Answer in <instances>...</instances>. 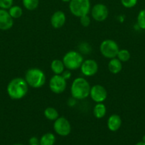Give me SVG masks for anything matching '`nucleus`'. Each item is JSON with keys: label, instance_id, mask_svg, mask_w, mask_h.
I'll return each mask as SVG.
<instances>
[{"label": "nucleus", "instance_id": "nucleus-1", "mask_svg": "<svg viewBox=\"0 0 145 145\" xmlns=\"http://www.w3.org/2000/svg\"><path fill=\"white\" fill-rule=\"evenodd\" d=\"M28 85L26 80L21 77H16L9 82L7 91L9 96L13 100H20L27 94Z\"/></svg>", "mask_w": 145, "mask_h": 145}, {"label": "nucleus", "instance_id": "nucleus-2", "mask_svg": "<svg viewBox=\"0 0 145 145\" xmlns=\"http://www.w3.org/2000/svg\"><path fill=\"white\" fill-rule=\"evenodd\" d=\"M91 86L87 79L78 77L72 82L71 86V93L72 97L76 100H83L90 96Z\"/></svg>", "mask_w": 145, "mask_h": 145}, {"label": "nucleus", "instance_id": "nucleus-3", "mask_svg": "<svg viewBox=\"0 0 145 145\" xmlns=\"http://www.w3.org/2000/svg\"><path fill=\"white\" fill-rule=\"evenodd\" d=\"M28 85L34 89L41 88L45 84V74L41 69L38 68H31L26 72L25 78Z\"/></svg>", "mask_w": 145, "mask_h": 145}, {"label": "nucleus", "instance_id": "nucleus-4", "mask_svg": "<svg viewBox=\"0 0 145 145\" xmlns=\"http://www.w3.org/2000/svg\"><path fill=\"white\" fill-rule=\"evenodd\" d=\"M69 9L71 14L76 17L80 18L88 15L91 10L90 0H71L69 1Z\"/></svg>", "mask_w": 145, "mask_h": 145}, {"label": "nucleus", "instance_id": "nucleus-5", "mask_svg": "<svg viewBox=\"0 0 145 145\" xmlns=\"http://www.w3.org/2000/svg\"><path fill=\"white\" fill-rule=\"evenodd\" d=\"M65 67L69 70H76L80 68L81 65L84 61L83 57L80 52L77 51H69L63 57Z\"/></svg>", "mask_w": 145, "mask_h": 145}, {"label": "nucleus", "instance_id": "nucleus-6", "mask_svg": "<svg viewBox=\"0 0 145 145\" xmlns=\"http://www.w3.org/2000/svg\"><path fill=\"white\" fill-rule=\"evenodd\" d=\"M119 48L118 44L115 40L107 39L102 41L100 45V51L102 56L107 59L117 57Z\"/></svg>", "mask_w": 145, "mask_h": 145}, {"label": "nucleus", "instance_id": "nucleus-7", "mask_svg": "<svg viewBox=\"0 0 145 145\" xmlns=\"http://www.w3.org/2000/svg\"><path fill=\"white\" fill-rule=\"evenodd\" d=\"M67 87L66 80L61 75L54 74L49 82V88L51 91L60 94L65 91Z\"/></svg>", "mask_w": 145, "mask_h": 145}, {"label": "nucleus", "instance_id": "nucleus-8", "mask_svg": "<svg viewBox=\"0 0 145 145\" xmlns=\"http://www.w3.org/2000/svg\"><path fill=\"white\" fill-rule=\"evenodd\" d=\"M53 129L58 135L68 136L71 132V123L65 117H58L54 121Z\"/></svg>", "mask_w": 145, "mask_h": 145}, {"label": "nucleus", "instance_id": "nucleus-9", "mask_svg": "<svg viewBox=\"0 0 145 145\" xmlns=\"http://www.w3.org/2000/svg\"><path fill=\"white\" fill-rule=\"evenodd\" d=\"M90 12L92 18L98 22H102L105 21L109 15L107 7L105 4L100 3L94 5L90 10Z\"/></svg>", "mask_w": 145, "mask_h": 145}, {"label": "nucleus", "instance_id": "nucleus-10", "mask_svg": "<svg viewBox=\"0 0 145 145\" xmlns=\"http://www.w3.org/2000/svg\"><path fill=\"white\" fill-rule=\"evenodd\" d=\"M90 96L95 103H103L107 98V91L102 85H94L90 89Z\"/></svg>", "mask_w": 145, "mask_h": 145}, {"label": "nucleus", "instance_id": "nucleus-11", "mask_svg": "<svg viewBox=\"0 0 145 145\" xmlns=\"http://www.w3.org/2000/svg\"><path fill=\"white\" fill-rule=\"evenodd\" d=\"M80 71L85 76H92L96 74L98 71V64L95 59H88L82 62L80 66Z\"/></svg>", "mask_w": 145, "mask_h": 145}, {"label": "nucleus", "instance_id": "nucleus-12", "mask_svg": "<svg viewBox=\"0 0 145 145\" xmlns=\"http://www.w3.org/2000/svg\"><path fill=\"white\" fill-rule=\"evenodd\" d=\"M14 19L6 9L0 8V30L7 31L12 28Z\"/></svg>", "mask_w": 145, "mask_h": 145}, {"label": "nucleus", "instance_id": "nucleus-13", "mask_svg": "<svg viewBox=\"0 0 145 145\" xmlns=\"http://www.w3.org/2000/svg\"><path fill=\"white\" fill-rule=\"evenodd\" d=\"M50 21L51 25L55 29L62 28L66 21L65 13L62 11H56L52 14Z\"/></svg>", "mask_w": 145, "mask_h": 145}, {"label": "nucleus", "instance_id": "nucleus-14", "mask_svg": "<svg viewBox=\"0 0 145 145\" xmlns=\"http://www.w3.org/2000/svg\"><path fill=\"white\" fill-rule=\"evenodd\" d=\"M107 125L110 131H117L122 125V119H121L120 116L117 114L111 115L107 119Z\"/></svg>", "mask_w": 145, "mask_h": 145}, {"label": "nucleus", "instance_id": "nucleus-15", "mask_svg": "<svg viewBox=\"0 0 145 145\" xmlns=\"http://www.w3.org/2000/svg\"><path fill=\"white\" fill-rule=\"evenodd\" d=\"M108 69L113 74H117L119 73L122 69V63L119 59L117 57L110 59L108 62Z\"/></svg>", "mask_w": 145, "mask_h": 145}, {"label": "nucleus", "instance_id": "nucleus-16", "mask_svg": "<svg viewBox=\"0 0 145 145\" xmlns=\"http://www.w3.org/2000/svg\"><path fill=\"white\" fill-rule=\"evenodd\" d=\"M65 68L63 60L59 59H53L51 63V69L54 74L61 75L65 70Z\"/></svg>", "mask_w": 145, "mask_h": 145}, {"label": "nucleus", "instance_id": "nucleus-17", "mask_svg": "<svg viewBox=\"0 0 145 145\" xmlns=\"http://www.w3.org/2000/svg\"><path fill=\"white\" fill-rule=\"evenodd\" d=\"M107 108L103 103H97L93 108V115L96 118L101 119L106 115Z\"/></svg>", "mask_w": 145, "mask_h": 145}, {"label": "nucleus", "instance_id": "nucleus-18", "mask_svg": "<svg viewBox=\"0 0 145 145\" xmlns=\"http://www.w3.org/2000/svg\"><path fill=\"white\" fill-rule=\"evenodd\" d=\"M44 116L45 118L48 120H51V121H55L58 117H59V114L58 112L55 108L53 107H48L44 110Z\"/></svg>", "mask_w": 145, "mask_h": 145}, {"label": "nucleus", "instance_id": "nucleus-19", "mask_svg": "<svg viewBox=\"0 0 145 145\" xmlns=\"http://www.w3.org/2000/svg\"><path fill=\"white\" fill-rule=\"evenodd\" d=\"M55 142V137L53 133L44 134L40 139V145H53Z\"/></svg>", "mask_w": 145, "mask_h": 145}, {"label": "nucleus", "instance_id": "nucleus-20", "mask_svg": "<svg viewBox=\"0 0 145 145\" xmlns=\"http://www.w3.org/2000/svg\"><path fill=\"white\" fill-rule=\"evenodd\" d=\"M8 11L9 14L12 17L13 19H14V18H16V19L19 18L20 17H21L23 14V10L21 7L17 5H13L12 7H11L9 8Z\"/></svg>", "mask_w": 145, "mask_h": 145}, {"label": "nucleus", "instance_id": "nucleus-21", "mask_svg": "<svg viewBox=\"0 0 145 145\" xmlns=\"http://www.w3.org/2000/svg\"><path fill=\"white\" fill-rule=\"evenodd\" d=\"M22 4L26 9L28 11H34L38 8L39 5V0H22Z\"/></svg>", "mask_w": 145, "mask_h": 145}, {"label": "nucleus", "instance_id": "nucleus-22", "mask_svg": "<svg viewBox=\"0 0 145 145\" xmlns=\"http://www.w3.org/2000/svg\"><path fill=\"white\" fill-rule=\"evenodd\" d=\"M130 57V52H129V50L126 49L119 50L117 53V58L119 59L122 62H127V61L129 60Z\"/></svg>", "mask_w": 145, "mask_h": 145}, {"label": "nucleus", "instance_id": "nucleus-23", "mask_svg": "<svg viewBox=\"0 0 145 145\" xmlns=\"http://www.w3.org/2000/svg\"><path fill=\"white\" fill-rule=\"evenodd\" d=\"M137 25L141 29L145 30V9L141 10L138 14Z\"/></svg>", "mask_w": 145, "mask_h": 145}, {"label": "nucleus", "instance_id": "nucleus-24", "mask_svg": "<svg viewBox=\"0 0 145 145\" xmlns=\"http://www.w3.org/2000/svg\"><path fill=\"white\" fill-rule=\"evenodd\" d=\"M121 4L124 7L127 8H132L137 4L138 0H120Z\"/></svg>", "mask_w": 145, "mask_h": 145}, {"label": "nucleus", "instance_id": "nucleus-25", "mask_svg": "<svg viewBox=\"0 0 145 145\" xmlns=\"http://www.w3.org/2000/svg\"><path fill=\"white\" fill-rule=\"evenodd\" d=\"M14 0H0V8L2 9H9L13 6Z\"/></svg>", "mask_w": 145, "mask_h": 145}, {"label": "nucleus", "instance_id": "nucleus-26", "mask_svg": "<svg viewBox=\"0 0 145 145\" xmlns=\"http://www.w3.org/2000/svg\"><path fill=\"white\" fill-rule=\"evenodd\" d=\"M80 24L83 27H88L91 23L90 18L88 15L83 16L80 18Z\"/></svg>", "mask_w": 145, "mask_h": 145}, {"label": "nucleus", "instance_id": "nucleus-27", "mask_svg": "<svg viewBox=\"0 0 145 145\" xmlns=\"http://www.w3.org/2000/svg\"><path fill=\"white\" fill-rule=\"evenodd\" d=\"M61 75L67 81L68 80V79H71V76H72V73L71 72V70L67 69V70H64L63 72Z\"/></svg>", "mask_w": 145, "mask_h": 145}, {"label": "nucleus", "instance_id": "nucleus-28", "mask_svg": "<svg viewBox=\"0 0 145 145\" xmlns=\"http://www.w3.org/2000/svg\"><path fill=\"white\" fill-rule=\"evenodd\" d=\"M30 145H40V140H38L36 137H32L29 140Z\"/></svg>", "mask_w": 145, "mask_h": 145}, {"label": "nucleus", "instance_id": "nucleus-29", "mask_svg": "<svg viewBox=\"0 0 145 145\" xmlns=\"http://www.w3.org/2000/svg\"><path fill=\"white\" fill-rule=\"evenodd\" d=\"M135 145H145V142H139L136 143Z\"/></svg>", "mask_w": 145, "mask_h": 145}, {"label": "nucleus", "instance_id": "nucleus-30", "mask_svg": "<svg viewBox=\"0 0 145 145\" xmlns=\"http://www.w3.org/2000/svg\"><path fill=\"white\" fill-rule=\"evenodd\" d=\"M142 142H145V135L143 136V137H142Z\"/></svg>", "mask_w": 145, "mask_h": 145}, {"label": "nucleus", "instance_id": "nucleus-31", "mask_svg": "<svg viewBox=\"0 0 145 145\" xmlns=\"http://www.w3.org/2000/svg\"><path fill=\"white\" fill-rule=\"evenodd\" d=\"M62 1H63V2H69L71 0H61Z\"/></svg>", "mask_w": 145, "mask_h": 145}, {"label": "nucleus", "instance_id": "nucleus-32", "mask_svg": "<svg viewBox=\"0 0 145 145\" xmlns=\"http://www.w3.org/2000/svg\"><path fill=\"white\" fill-rule=\"evenodd\" d=\"M14 145H23V144H14Z\"/></svg>", "mask_w": 145, "mask_h": 145}]
</instances>
